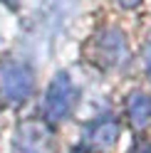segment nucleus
I'll return each instance as SVG.
<instances>
[{"instance_id": "f257e3e1", "label": "nucleus", "mask_w": 151, "mask_h": 153, "mask_svg": "<svg viewBox=\"0 0 151 153\" xmlns=\"http://www.w3.org/2000/svg\"><path fill=\"white\" fill-rule=\"evenodd\" d=\"M32 87V74L22 64H3L0 67V97L10 104L22 101Z\"/></svg>"}, {"instance_id": "f03ea898", "label": "nucleus", "mask_w": 151, "mask_h": 153, "mask_svg": "<svg viewBox=\"0 0 151 153\" xmlns=\"http://www.w3.org/2000/svg\"><path fill=\"white\" fill-rule=\"evenodd\" d=\"M70 99H72V84L67 79V74H57L52 79V87L50 94H47V111L52 114L55 119L62 116L70 106Z\"/></svg>"}, {"instance_id": "7ed1b4c3", "label": "nucleus", "mask_w": 151, "mask_h": 153, "mask_svg": "<svg viewBox=\"0 0 151 153\" xmlns=\"http://www.w3.org/2000/svg\"><path fill=\"white\" fill-rule=\"evenodd\" d=\"M117 3H119L121 7H136V5L141 3V0H117Z\"/></svg>"}, {"instance_id": "20e7f679", "label": "nucleus", "mask_w": 151, "mask_h": 153, "mask_svg": "<svg viewBox=\"0 0 151 153\" xmlns=\"http://www.w3.org/2000/svg\"><path fill=\"white\" fill-rule=\"evenodd\" d=\"M0 3H5L7 7H17V5H20V0H0Z\"/></svg>"}, {"instance_id": "39448f33", "label": "nucleus", "mask_w": 151, "mask_h": 153, "mask_svg": "<svg viewBox=\"0 0 151 153\" xmlns=\"http://www.w3.org/2000/svg\"><path fill=\"white\" fill-rule=\"evenodd\" d=\"M149 67H151V45H149Z\"/></svg>"}]
</instances>
